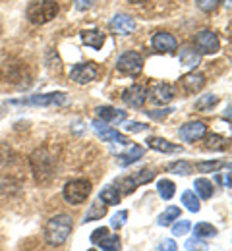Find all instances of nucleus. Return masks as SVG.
I'll use <instances>...</instances> for the list:
<instances>
[{"label": "nucleus", "instance_id": "obj_23", "mask_svg": "<svg viewBox=\"0 0 232 251\" xmlns=\"http://www.w3.org/2000/svg\"><path fill=\"white\" fill-rule=\"evenodd\" d=\"M104 215H106V205L97 199V201H93V203H91V207L87 209V213H85V217H83L81 222L85 224V222H91V220L101 219V217H104Z\"/></svg>", "mask_w": 232, "mask_h": 251}, {"label": "nucleus", "instance_id": "obj_35", "mask_svg": "<svg viewBox=\"0 0 232 251\" xmlns=\"http://www.w3.org/2000/svg\"><path fill=\"white\" fill-rule=\"evenodd\" d=\"M190 228H192V224H190V220H178L174 226H172V236H184V234H188L190 232Z\"/></svg>", "mask_w": 232, "mask_h": 251}, {"label": "nucleus", "instance_id": "obj_31", "mask_svg": "<svg viewBox=\"0 0 232 251\" xmlns=\"http://www.w3.org/2000/svg\"><path fill=\"white\" fill-rule=\"evenodd\" d=\"M194 234L196 238H215L217 236V228L209 222H198L194 226Z\"/></svg>", "mask_w": 232, "mask_h": 251}, {"label": "nucleus", "instance_id": "obj_1", "mask_svg": "<svg viewBox=\"0 0 232 251\" xmlns=\"http://www.w3.org/2000/svg\"><path fill=\"white\" fill-rule=\"evenodd\" d=\"M72 232V217L68 215H56L52 219H49L47 226H45V242L49 246H62L68 240Z\"/></svg>", "mask_w": 232, "mask_h": 251}, {"label": "nucleus", "instance_id": "obj_5", "mask_svg": "<svg viewBox=\"0 0 232 251\" xmlns=\"http://www.w3.org/2000/svg\"><path fill=\"white\" fill-rule=\"evenodd\" d=\"M14 104H35V106H62L68 102L66 93L54 91V93L45 95H31L29 99H20V100H12Z\"/></svg>", "mask_w": 232, "mask_h": 251}, {"label": "nucleus", "instance_id": "obj_8", "mask_svg": "<svg viewBox=\"0 0 232 251\" xmlns=\"http://www.w3.org/2000/svg\"><path fill=\"white\" fill-rule=\"evenodd\" d=\"M194 45H196V50H198L199 54H215V52H219V49H221L219 37L213 31H209V29L199 31L198 35L194 37Z\"/></svg>", "mask_w": 232, "mask_h": 251}, {"label": "nucleus", "instance_id": "obj_9", "mask_svg": "<svg viewBox=\"0 0 232 251\" xmlns=\"http://www.w3.org/2000/svg\"><path fill=\"white\" fill-rule=\"evenodd\" d=\"M91 242L101 246V251H120V238L116 234H108V228L104 226L91 232Z\"/></svg>", "mask_w": 232, "mask_h": 251}, {"label": "nucleus", "instance_id": "obj_44", "mask_svg": "<svg viewBox=\"0 0 232 251\" xmlns=\"http://www.w3.org/2000/svg\"><path fill=\"white\" fill-rule=\"evenodd\" d=\"M225 116H227V120H231V106H227V112H225Z\"/></svg>", "mask_w": 232, "mask_h": 251}, {"label": "nucleus", "instance_id": "obj_38", "mask_svg": "<svg viewBox=\"0 0 232 251\" xmlns=\"http://www.w3.org/2000/svg\"><path fill=\"white\" fill-rule=\"evenodd\" d=\"M172 110H174V108H163V110H145V114H147L149 118H153V120H163V118H166L168 114H172Z\"/></svg>", "mask_w": 232, "mask_h": 251}, {"label": "nucleus", "instance_id": "obj_37", "mask_svg": "<svg viewBox=\"0 0 232 251\" xmlns=\"http://www.w3.org/2000/svg\"><path fill=\"white\" fill-rule=\"evenodd\" d=\"M196 4H198L199 10H203V12H213L221 4V0H196Z\"/></svg>", "mask_w": 232, "mask_h": 251}, {"label": "nucleus", "instance_id": "obj_2", "mask_svg": "<svg viewBox=\"0 0 232 251\" xmlns=\"http://www.w3.org/2000/svg\"><path fill=\"white\" fill-rule=\"evenodd\" d=\"M31 170L37 184H49L54 178V157L47 149H39L31 155Z\"/></svg>", "mask_w": 232, "mask_h": 251}, {"label": "nucleus", "instance_id": "obj_28", "mask_svg": "<svg viewBox=\"0 0 232 251\" xmlns=\"http://www.w3.org/2000/svg\"><path fill=\"white\" fill-rule=\"evenodd\" d=\"M219 102V97L217 95H201L198 100H196V110L199 112H207V110H211L215 104Z\"/></svg>", "mask_w": 232, "mask_h": 251}, {"label": "nucleus", "instance_id": "obj_30", "mask_svg": "<svg viewBox=\"0 0 232 251\" xmlns=\"http://www.w3.org/2000/svg\"><path fill=\"white\" fill-rule=\"evenodd\" d=\"M182 203H184V207H186L190 213H199V209H201L198 195H196L194 191H190V189L182 193Z\"/></svg>", "mask_w": 232, "mask_h": 251}, {"label": "nucleus", "instance_id": "obj_16", "mask_svg": "<svg viewBox=\"0 0 232 251\" xmlns=\"http://www.w3.org/2000/svg\"><path fill=\"white\" fill-rule=\"evenodd\" d=\"M153 49L159 50V52H174L176 47H178V41L174 39V35L165 31H159L153 35Z\"/></svg>", "mask_w": 232, "mask_h": 251}, {"label": "nucleus", "instance_id": "obj_26", "mask_svg": "<svg viewBox=\"0 0 232 251\" xmlns=\"http://www.w3.org/2000/svg\"><path fill=\"white\" fill-rule=\"evenodd\" d=\"M194 188H196L199 197L205 199V201L213 197V184H211L207 178H198V180L194 182Z\"/></svg>", "mask_w": 232, "mask_h": 251}, {"label": "nucleus", "instance_id": "obj_4", "mask_svg": "<svg viewBox=\"0 0 232 251\" xmlns=\"http://www.w3.org/2000/svg\"><path fill=\"white\" fill-rule=\"evenodd\" d=\"M89 193H91L89 180H70L62 189V197L70 205H81L89 197Z\"/></svg>", "mask_w": 232, "mask_h": 251}, {"label": "nucleus", "instance_id": "obj_6", "mask_svg": "<svg viewBox=\"0 0 232 251\" xmlns=\"http://www.w3.org/2000/svg\"><path fill=\"white\" fill-rule=\"evenodd\" d=\"M153 178H155V172L143 168V170H137V172H133V174H130V176L120 178V180L116 182V188H120V191H122L124 195H128V193H132L137 186L147 184V182H151Z\"/></svg>", "mask_w": 232, "mask_h": 251}, {"label": "nucleus", "instance_id": "obj_18", "mask_svg": "<svg viewBox=\"0 0 232 251\" xmlns=\"http://www.w3.org/2000/svg\"><path fill=\"white\" fill-rule=\"evenodd\" d=\"M143 155H145L143 147H141V145H137V143H132V145L128 147V151H124V153H118V155H116V162H118L120 166H130L132 162H137Z\"/></svg>", "mask_w": 232, "mask_h": 251}, {"label": "nucleus", "instance_id": "obj_32", "mask_svg": "<svg viewBox=\"0 0 232 251\" xmlns=\"http://www.w3.org/2000/svg\"><path fill=\"white\" fill-rule=\"evenodd\" d=\"M174 188H176V186H174L170 180H166V178H163V180L157 182V191H159V195H161L165 201H170V199H172Z\"/></svg>", "mask_w": 232, "mask_h": 251}, {"label": "nucleus", "instance_id": "obj_17", "mask_svg": "<svg viewBox=\"0 0 232 251\" xmlns=\"http://www.w3.org/2000/svg\"><path fill=\"white\" fill-rule=\"evenodd\" d=\"M97 116L101 118V122H112V124H120L126 120V112L112 108V106H97L95 108Z\"/></svg>", "mask_w": 232, "mask_h": 251}, {"label": "nucleus", "instance_id": "obj_33", "mask_svg": "<svg viewBox=\"0 0 232 251\" xmlns=\"http://www.w3.org/2000/svg\"><path fill=\"white\" fill-rule=\"evenodd\" d=\"M196 168L201 174H209V172H215V170L223 168V160H201L196 164Z\"/></svg>", "mask_w": 232, "mask_h": 251}, {"label": "nucleus", "instance_id": "obj_22", "mask_svg": "<svg viewBox=\"0 0 232 251\" xmlns=\"http://www.w3.org/2000/svg\"><path fill=\"white\" fill-rule=\"evenodd\" d=\"M81 41L91 47V49H101L103 43H104V33L99 29H87V31H81Z\"/></svg>", "mask_w": 232, "mask_h": 251}, {"label": "nucleus", "instance_id": "obj_34", "mask_svg": "<svg viewBox=\"0 0 232 251\" xmlns=\"http://www.w3.org/2000/svg\"><path fill=\"white\" fill-rule=\"evenodd\" d=\"M184 248L188 251H209V246L201 238H190V240H186Z\"/></svg>", "mask_w": 232, "mask_h": 251}, {"label": "nucleus", "instance_id": "obj_10", "mask_svg": "<svg viewBox=\"0 0 232 251\" xmlns=\"http://www.w3.org/2000/svg\"><path fill=\"white\" fill-rule=\"evenodd\" d=\"M97 77V66L93 62H81L76 64L70 70V79L76 83H89Z\"/></svg>", "mask_w": 232, "mask_h": 251}, {"label": "nucleus", "instance_id": "obj_24", "mask_svg": "<svg viewBox=\"0 0 232 251\" xmlns=\"http://www.w3.org/2000/svg\"><path fill=\"white\" fill-rule=\"evenodd\" d=\"M205 147L209 151H225L229 147V139H225L223 135H217V133H209L205 135Z\"/></svg>", "mask_w": 232, "mask_h": 251}, {"label": "nucleus", "instance_id": "obj_11", "mask_svg": "<svg viewBox=\"0 0 232 251\" xmlns=\"http://www.w3.org/2000/svg\"><path fill=\"white\" fill-rule=\"evenodd\" d=\"M91 126H93V129L97 131V135L101 137V141H112V143H122V145H128V143H130V139H128L124 133H120V131H116V129L108 127L106 122L93 120Z\"/></svg>", "mask_w": 232, "mask_h": 251}, {"label": "nucleus", "instance_id": "obj_36", "mask_svg": "<svg viewBox=\"0 0 232 251\" xmlns=\"http://www.w3.org/2000/svg\"><path fill=\"white\" fill-rule=\"evenodd\" d=\"M126 217H128V213H126V211H118L116 215H112V219H110V224H112V228L120 230V228L126 224Z\"/></svg>", "mask_w": 232, "mask_h": 251}, {"label": "nucleus", "instance_id": "obj_29", "mask_svg": "<svg viewBox=\"0 0 232 251\" xmlns=\"http://www.w3.org/2000/svg\"><path fill=\"white\" fill-rule=\"evenodd\" d=\"M180 215H182V209L180 207H168L165 213L159 217V226H170L174 220L180 219Z\"/></svg>", "mask_w": 232, "mask_h": 251}, {"label": "nucleus", "instance_id": "obj_20", "mask_svg": "<svg viewBox=\"0 0 232 251\" xmlns=\"http://www.w3.org/2000/svg\"><path fill=\"white\" fill-rule=\"evenodd\" d=\"M203 85H205V75L199 74V72H196V74L192 72V74H188V75L182 77V87L188 93H198Z\"/></svg>", "mask_w": 232, "mask_h": 251}, {"label": "nucleus", "instance_id": "obj_15", "mask_svg": "<svg viewBox=\"0 0 232 251\" xmlns=\"http://www.w3.org/2000/svg\"><path fill=\"white\" fill-rule=\"evenodd\" d=\"M149 99L155 104H166L174 99V87L168 85V83H157L149 89Z\"/></svg>", "mask_w": 232, "mask_h": 251}, {"label": "nucleus", "instance_id": "obj_45", "mask_svg": "<svg viewBox=\"0 0 232 251\" xmlns=\"http://www.w3.org/2000/svg\"><path fill=\"white\" fill-rule=\"evenodd\" d=\"M89 251H97V250H89Z\"/></svg>", "mask_w": 232, "mask_h": 251}, {"label": "nucleus", "instance_id": "obj_12", "mask_svg": "<svg viewBox=\"0 0 232 251\" xmlns=\"http://www.w3.org/2000/svg\"><path fill=\"white\" fill-rule=\"evenodd\" d=\"M178 135H180V139L194 143V141H199V139H203L207 135V126L203 122H199V120L188 122V124H184L178 129Z\"/></svg>", "mask_w": 232, "mask_h": 251}, {"label": "nucleus", "instance_id": "obj_25", "mask_svg": "<svg viewBox=\"0 0 232 251\" xmlns=\"http://www.w3.org/2000/svg\"><path fill=\"white\" fill-rule=\"evenodd\" d=\"M99 201H103L104 205H118L120 203V191L114 186H106L99 193Z\"/></svg>", "mask_w": 232, "mask_h": 251}, {"label": "nucleus", "instance_id": "obj_42", "mask_svg": "<svg viewBox=\"0 0 232 251\" xmlns=\"http://www.w3.org/2000/svg\"><path fill=\"white\" fill-rule=\"evenodd\" d=\"M219 180H221V182L225 184V188H231V174H229V172H227L225 176H221Z\"/></svg>", "mask_w": 232, "mask_h": 251}, {"label": "nucleus", "instance_id": "obj_13", "mask_svg": "<svg viewBox=\"0 0 232 251\" xmlns=\"http://www.w3.org/2000/svg\"><path fill=\"white\" fill-rule=\"evenodd\" d=\"M145 99H147V89L143 85H132L122 93V100L132 108H141L145 104Z\"/></svg>", "mask_w": 232, "mask_h": 251}, {"label": "nucleus", "instance_id": "obj_27", "mask_svg": "<svg viewBox=\"0 0 232 251\" xmlns=\"http://www.w3.org/2000/svg\"><path fill=\"white\" fill-rule=\"evenodd\" d=\"M166 170L172 172V174H182V176H188V174L194 172L192 164L186 162V160H174V162H168V164H166Z\"/></svg>", "mask_w": 232, "mask_h": 251}, {"label": "nucleus", "instance_id": "obj_19", "mask_svg": "<svg viewBox=\"0 0 232 251\" xmlns=\"http://www.w3.org/2000/svg\"><path fill=\"white\" fill-rule=\"evenodd\" d=\"M147 147H151L159 153H180L182 151L180 145H174V143L166 141L163 137H147Z\"/></svg>", "mask_w": 232, "mask_h": 251}, {"label": "nucleus", "instance_id": "obj_40", "mask_svg": "<svg viewBox=\"0 0 232 251\" xmlns=\"http://www.w3.org/2000/svg\"><path fill=\"white\" fill-rule=\"evenodd\" d=\"M176 250H178V246H176L174 240H163L159 244V251H176Z\"/></svg>", "mask_w": 232, "mask_h": 251}, {"label": "nucleus", "instance_id": "obj_3", "mask_svg": "<svg viewBox=\"0 0 232 251\" xmlns=\"http://www.w3.org/2000/svg\"><path fill=\"white\" fill-rule=\"evenodd\" d=\"M58 14V4L54 0H43V2H33L27 8V18L35 25H43L56 18Z\"/></svg>", "mask_w": 232, "mask_h": 251}, {"label": "nucleus", "instance_id": "obj_7", "mask_svg": "<svg viewBox=\"0 0 232 251\" xmlns=\"http://www.w3.org/2000/svg\"><path fill=\"white\" fill-rule=\"evenodd\" d=\"M116 68H118V72H122L126 75H139L143 70V56L135 50H128L118 58Z\"/></svg>", "mask_w": 232, "mask_h": 251}, {"label": "nucleus", "instance_id": "obj_43", "mask_svg": "<svg viewBox=\"0 0 232 251\" xmlns=\"http://www.w3.org/2000/svg\"><path fill=\"white\" fill-rule=\"evenodd\" d=\"M130 4H143V2H147V0H128Z\"/></svg>", "mask_w": 232, "mask_h": 251}, {"label": "nucleus", "instance_id": "obj_39", "mask_svg": "<svg viewBox=\"0 0 232 251\" xmlns=\"http://www.w3.org/2000/svg\"><path fill=\"white\" fill-rule=\"evenodd\" d=\"M124 127H126L128 131H132V133H137V131H147V129H149V126L143 124V122H128Z\"/></svg>", "mask_w": 232, "mask_h": 251}, {"label": "nucleus", "instance_id": "obj_14", "mask_svg": "<svg viewBox=\"0 0 232 251\" xmlns=\"http://www.w3.org/2000/svg\"><path fill=\"white\" fill-rule=\"evenodd\" d=\"M110 29L116 35H128L135 29V20L128 14H116L110 20Z\"/></svg>", "mask_w": 232, "mask_h": 251}, {"label": "nucleus", "instance_id": "obj_41", "mask_svg": "<svg viewBox=\"0 0 232 251\" xmlns=\"http://www.w3.org/2000/svg\"><path fill=\"white\" fill-rule=\"evenodd\" d=\"M95 2H97V0H76V8L81 10V12H85V10H89Z\"/></svg>", "mask_w": 232, "mask_h": 251}, {"label": "nucleus", "instance_id": "obj_21", "mask_svg": "<svg viewBox=\"0 0 232 251\" xmlns=\"http://www.w3.org/2000/svg\"><path fill=\"white\" fill-rule=\"evenodd\" d=\"M180 62H182V66L194 70V68L199 66V62H201V54H199L196 49H192V47H184V49L180 50Z\"/></svg>", "mask_w": 232, "mask_h": 251}]
</instances>
